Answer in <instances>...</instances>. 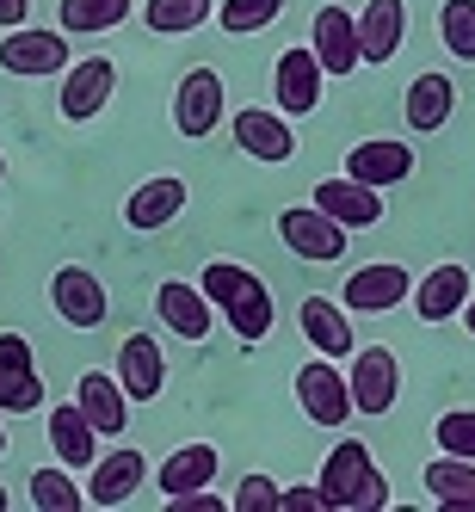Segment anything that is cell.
I'll use <instances>...</instances> for the list:
<instances>
[{
    "instance_id": "cell-26",
    "label": "cell",
    "mask_w": 475,
    "mask_h": 512,
    "mask_svg": "<svg viewBox=\"0 0 475 512\" xmlns=\"http://www.w3.org/2000/svg\"><path fill=\"white\" fill-rule=\"evenodd\" d=\"M358 38H364V62H395L401 38H408V0H371L358 19Z\"/></svg>"
},
{
    "instance_id": "cell-38",
    "label": "cell",
    "mask_w": 475,
    "mask_h": 512,
    "mask_svg": "<svg viewBox=\"0 0 475 512\" xmlns=\"http://www.w3.org/2000/svg\"><path fill=\"white\" fill-rule=\"evenodd\" d=\"M463 327H469V340H475V297L463 303Z\"/></svg>"
},
{
    "instance_id": "cell-9",
    "label": "cell",
    "mask_w": 475,
    "mask_h": 512,
    "mask_svg": "<svg viewBox=\"0 0 475 512\" xmlns=\"http://www.w3.org/2000/svg\"><path fill=\"white\" fill-rule=\"evenodd\" d=\"M321 81H327V68L315 56V44H297V50H284L278 68H272V93H278V112L290 118H309L315 105H321Z\"/></svg>"
},
{
    "instance_id": "cell-35",
    "label": "cell",
    "mask_w": 475,
    "mask_h": 512,
    "mask_svg": "<svg viewBox=\"0 0 475 512\" xmlns=\"http://www.w3.org/2000/svg\"><path fill=\"white\" fill-rule=\"evenodd\" d=\"M278 500H284V488L272 482V475H241V488H235V512H278Z\"/></svg>"
},
{
    "instance_id": "cell-33",
    "label": "cell",
    "mask_w": 475,
    "mask_h": 512,
    "mask_svg": "<svg viewBox=\"0 0 475 512\" xmlns=\"http://www.w3.org/2000/svg\"><path fill=\"white\" fill-rule=\"evenodd\" d=\"M278 13H284V0H223V13H216V25H223V31H235V38H247V31H266Z\"/></svg>"
},
{
    "instance_id": "cell-18",
    "label": "cell",
    "mask_w": 475,
    "mask_h": 512,
    "mask_svg": "<svg viewBox=\"0 0 475 512\" xmlns=\"http://www.w3.org/2000/svg\"><path fill=\"white\" fill-rule=\"evenodd\" d=\"M346 173L364 179V186H401V179L414 173V149L408 142H395V136H371V142H352V155H346Z\"/></svg>"
},
{
    "instance_id": "cell-10",
    "label": "cell",
    "mask_w": 475,
    "mask_h": 512,
    "mask_svg": "<svg viewBox=\"0 0 475 512\" xmlns=\"http://www.w3.org/2000/svg\"><path fill=\"white\" fill-rule=\"evenodd\" d=\"M155 315H161L167 334L192 340V346H204L210 327H216V303L204 297V284H186V278H167V284L155 290Z\"/></svg>"
},
{
    "instance_id": "cell-15",
    "label": "cell",
    "mask_w": 475,
    "mask_h": 512,
    "mask_svg": "<svg viewBox=\"0 0 475 512\" xmlns=\"http://www.w3.org/2000/svg\"><path fill=\"white\" fill-rule=\"evenodd\" d=\"M235 149L253 155V161H290L297 155V130H290V112H260V105H247L235 112Z\"/></svg>"
},
{
    "instance_id": "cell-32",
    "label": "cell",
    "mask_w": 475,
    "mask_h": 512,
    "mask_svg": "<svg viewBox=\"0 0 475 512\" xmlns=\"http://www.w3.org/2000/svg\"><path fill=\"white\" fill-rule=\"evenodd\" d=\"M31 506H38V512H81L87 488H75L62 469H38V475H31Z\"/></svg>"
},
{
    "instance_id": "cell-22",
    "label": "cell",
    "mask_w": 475,
    "mask_h": 512,
    "mask_svg": "<svg viewBox=\"0 0 475 512\" xmlns=\"http://www.w3.org/2000/svg\"><path fill=\"white\" fill-rule=\"evenodd\" d=\"M346 315H352L346 303L303 297V309H297V321H303V340H309L321 358H346V352L358 346V334H352V321H346Z\"/></svg>"
},
{
    "instance_id": "cell-5",
    "label": "cell",
    "mask_w": 475,
    "mask_h": 512,
    "mask_svg": "<svg viewBox=\"0 0 475 512\" xmlns=\"http://www.w3.org/2000/svg\"><path fill=\"white\" fill-rule=\"evenodd\" d=\"M112 93H118V68H112V56H87V62H68L56 105H62L68 124H87V118H99L105 105H112Z\"/></svg>"
},
{
    "instance_id": "cell-1",
    "label": "cell",
    "mask_w": 475,
    "mask_h": 512,
    "mask_svg": "<svg viewBox=\"0 0 475 512\" xmlns=\"http://www.w3.org/2000/svg\"><path fill=\"white\" fill-rule=\"evenodd\" d=\"M198 284H204V297L229 315V327H235V340H247V346H260L266 334H272V290L253 278L247 266H235V260H210L204 272H198Z\"/></svg>"
},
{
    "instance_id": "cell-34",
    "label": "cell",
    "mask_w": 475,
    "mask_h": 512,
    "mask_svg": "<svg viewBox=\"0 0 475 512\" xmlns=\"http://www.w3.org/2000/svg\"><path fill=\"white\" fill-rule=\"evenodd\" d=\"M432 438L445 445L451 457H475V408H451V414H438Z\"/></svg>"
},
{
    "instance_id": "cell-2",
    "label": "cell",
    "mask_w": 475,
    "mask_h": 512,
    "mask_svg": "<svg viewBox=\"0 0 475 512\" xmlns=\"http://www.w3.org/2000/svg\"><path fill=\"white\" fill-rule=\"evenodd\" d=\"M315 488H321L327 512H383L389 506V482L371 463V451H364V438H340V445L327 451Z\"/></svg>"
},
{
    "instance_id": "cell-40",
    "label": "cell",
    "mask_w": 475,
    "mask_h": 512,
    "mask_svg": "<svg viewBox=\"0 0 475 512\" xmlns=\"http://www.w3.org/2000/svg\"><path fill=\"white\" fill-rule=\"evenodd\" d=\"M0 512H7V488H0Z\"/></svg>"
},
{
    "instance_id": "cell-36",
    "label": "cell",
    "mask_w": 475,
    "mask_h": 512,
    "mask_svg": "<svg viewBox=\"0 0 475 512\" xmlns=\"http://www.w3.org/2000/svg\"><path fill=\"white\" fill-rule=\"evenodd\" d=\"M278 512H327V500H321V488H284Z\"/></svg>"
},
{
    "instance_id": "cell-23",
    "label": "cell",
    "mask_w": 475,
    "mask_h": 512,
    "mask_svg": "<svg viewBox=\"0 0 475 512\" xmlns=\"http://www.w3.org/2000/svg\"><path fill=\"white\" fill-rule=\"evenodd\" d=\"M401 112H408V130H414V136L445 130L451 112H457V81H451V75H414L408 99H401Z\"/></svg>"
},
{
    "instance_id": "cell-8",
    "label": "cell",
    "mask_w": 475,
    "mask_h": 512,
    "mask_svg": "<svg viewBox=\"0 0 475 512\" xmlns=\"http://www.w3.org/2000/svg\"><path fill=\"white\" fill-rule=\"evenodd\" d=\"M223 75L216 68H192L186 81H179V93H173V124H179V136L186 142H204L216 124H223Z\"/></svg>"
},
{
    "instance_id": "cell-16",
    "label": "cell",
    "mask_w": 475,
    "mask_h": 512,
    "mask_svg": "<svg viewBox=\"0 0 475 512\" xmlns=\"http://www.w3.org/2000/svg\"><path fill=\"white\" fill-rule=\"evenodd\" d=\"M315 204L334 216V223H346V229H377V223H383V192L364 186V179H352V173L321 179V186H315Z\"/></svg>"
},
{
    "instance_id": "cell-37",
    "label": "cell",
    "mask_w": 475,
    "mask_h": 512,
    "mask_svg": "<svg viewBox=\"0 0 475 512\" xmlns=\"http://www.w3.org/2000/svg\"><path fill=\"white\" fill-rule=\"evenodd\" d=\"M25 13H31V0H0V31L25 25Z\"/></svg>"
},
{
    "instance_id": "cell-28",
    "label": "cell",
    "mask_w": 475,
    "mask_h": 512,
    "mask_svg": "<svg viewBox=\"0 0 475 512\" xmlns=\"http://www.w3.org/2000/svg\"><path fill=\"white\" fill-rule=\"evenodd\" d=\"M426 494L432 506H445V512H475V457H438L426 463Z\"/></svg>"
},
{
    "instance_id": "cell-12",
    "label": "cell",
    "mask_w": 475,
    "mask_h": 512,
    "mask_svg": "<svg viewBox=\"0 0 475 512\" xmlns=\"http://www.w3.org/2000/svg\"><path fill=\"white\" fill-rule=\"evenodd\" d=\"M50 309L68 321V327H99L112 315V297H105V284L87 272V266H62L50 278Z\"/></svg>"
},
{
    "instance_id": "cell-17",
    "label": "cell",
    "mask_w": 475,
    "mask_h": 512,
    "mask_svg": "<svg viewBox=\"0 0 475 512\" xmlns=\"http://www.w3.org/2000/svg\"><path fill=\"white\" fill-rule=\"evenodd\" d=\"M186 179L179 173H161V179H142V186L130 192V204H124V223L130 229H142V235H155V229H167L179 210H186Z\"/></svg>"
},
{
    "instance_id": "cell-11",
    "label": "cell",
    "mask_w": 475,
    "mask_h": 512,
    "mask_svg": "<svg viewBox=\"0 0 475 512\" xmlns=\"http://www.w3.org/2000/svg\"><path fill=\"white\" fill-rule=\"evenodd\" d=\"M44 408V377L31 364V346L19 334H0V414H38Z\"/></svg>"
},
{
    "instance_id": "cell-3",
    "label": "cell",
    "mask_w": 475,
    "mask_h": 512,
    "mask_svg": "<svg viewBox=\"0 0 475 512\" xmlns=\"http://www.w3.org/2000/svg\"><path fill=\"white\" fill-rule=\"evenodd\" d=\"M0 68L19 81H44V75H68V31H38V25H13L0 44Z\"/></svg>"
},
{
    "instance_id": "cell-14",
    "label": "cell",
    "mask_w": 475,
    "mask_h": 512,
    "mask_svg": "<svg viewBox=\"0 0 475 512\" xmlns=\"http://www.w3.org/2000/svg\"><path fill=\"white\" fill-rule=\"evenodd\" d=\"M309 44H315V56H321V68L327 75H352V68L364 62V38H358V19L346 13V7H321L315 13V25H309Z\"/></svg>"
},
{
    "instance_id": "cell-20",
    "label": "cell",
    "mask_w": 475,
    "mask_h": 512,
    "mask_svg": "<svg viewBox=\"0 0 475 512\" xmlns=\"http://www.w3.org/2000/svg\"><path fill=\"white\" fill-rule=\"evenodd\" d=\"M408 303H414V315L432 321V327H438V321H451V315H463V303H469V272L451 266V260H445V266H432V272L414 284V297H408Z\"/></svg>"
},
{
    "instance_id": "cell-13",
    "label": "cell",
    "mask_w": 475,
    "mask_h": 512,
    "mask_svg": "<svg viewBox=\"0 0 475 512\" xmlns=\"http://www.w3.org/2000/svg\"><path fill=\"white\" fill-rule=\"evenodd\" d=\"M414 297V278L401 272L395 260H377V266H358L346 278V309L352 315H389L395 303H408Z\"/></svg>"
},
{
    "instance_id": "cell-25",
    "label": "cell",
    "mask_w": 475,
    "mask_h": 512,
    "mask_svg": "<svg viewBox=\"0 0 475 512\" xmlns=\"http://www.w3.org/2000/svg\"><path fill=\"white\" fill-rule=\"evenodd\" d=\"M50 445L68 469H93L99 463V426L81 414V401H68V408H50Z\"/></svg>"
},
{
    "instance_id": "cell-6",
    "label": "cell",
    "mask_w": 475,
    "mask_h": 512,
    "mask_svg": "<svg viewBox=\"0 0 475 512\" xmlns=\"http://www.w3.org/2000/svg\"><path fill=\"white\" fill-rule=\"evenodd\" d=\"M297 408L309 414V426H346V414H358L352 408V383L334 371V358H315V364H303L297 371Z\"/></svg>"
},
{
    "instance_id": "cell-41",
    "label": "cell",
    "mask_w": 475,
    "mask_h": 512,
    "mask_svg": "<svg viewBox=\"0 0 475 512\" xmlns=\"http://www.w3.org/2000/svg\"><path fill=\"white\" fill-rule=\"evenodd\" d=\"M0 179H7V155H0Z\"/></svg>"
},
{
    "instance_id": "cell-4",
    "label": "cell",
    "mask_w": 475,
    "mask_h": 512,
    "mask_svg": "<svg viewBox=\"0 0 475 512\" xmlns=\"http://www.w3.org/2000/svg\"><path fill=\"white\" fill-rule=\"evenodd\" d=\"M278 235H284V247L297 253V260H315V266H327V260H340L346 253V223H334L321 204H290L284 216H278Z\"/></svg>"
},
{
    "instance_id": "cell-27",
    "label": "cell",
    "mask_w": 475,
    "mask_h": 512,
    "mask_svg": "<svg viewBox=\"0 0 475 512\" xmlns=\"http://www.w3.org/2000/svg\"><path fill=\"white\" fill-rule=\"evenodd\" d=\"M216 469H223V457H216V445H179L161 469H155V488L173 500V494H192V488H210Z\"/></svg>"
},
{
    "instance_id": "cell-29",
    "label": "cell",
    "mask_w": 475,
    "mask_h": 512,
    "mask_svg": "<svg viewBox=\"0 0 475 512\" xmlns=\"http://www.w3.org/2000/svg\"><path fill=\"white\" fill-rule=\"evenodd\" d=\"M130 19V0H62V31L68 38H99Z\"/></svg>"
},
{
    "instance_id": "cell-31",
    "label": "cell",
    "mask_w": 475,
    "mask_h": 512,
    "mask_svg": "<svg viewBox=\"0 0 475 512\" xmlns=\"http://www.w3.org/2000/svg\"><path fill=\"white\" fill-rule=\"evenodd\" d=\"M438 38L457 62H475V0H445L438 7Z\"/></svg>"
},
{
    "instance_id": "cell-30",
    "label": "cell",
    "mask_w": 475,
    "mask_h": 512,
    "mask_svg": "<svg viewBox=\"0 0 475 512\" xmlns=\"http://www.w3.org/2000/svg\"><path fill=\"white\" fill-rule=\"evenodd\" d=\"M216 7L210 0H149V31H161V38H179V31H198L204 19H210Z\"/></svg>"
},
{
    "instance_id": "cell-24",
    "label": "cell",
    "mask_w": 475,
    "mask_h": 512,
    "mask_svg": "<svg viewBox=\"0 0 475 512\" xmlns=\"http://www.w3.org/2000/svg\"><path fill=\"white\" fill-rule=\"evenodd\" d=\"M142 482H149V463H142V451H112V457L93 463L87 506H124V500H136Z\"/></svg>"
},
{
    "instance_id": "cell-19",
    "label": "cell",
    "mask_w": 475,
    "mask_h": 512,
    "mask_svg": "<svg viewBox=\"0 0 475 512\" xmlns=\"http://www.w3.org/2000/svg\"><path fill=\"white\" fill-rule=\"evenodd\" d=\"M118 383L130 389V401H155L167 389V358H161V340L149 334H130L118 346Z\"/></svg>"
},
{
    "instance_id": "cell-7",
    "label": "cell",
    "mask_w": 475,
    "mask_h": 512,
    "mask_svg": "<svg viewBox=\"0 0 475 512\" xmlns=\"http://www.w3.org/2000/svg\"><path fill=\"white\" fill-rule=\"evenodd\" d=\"M352 408L358 414H389L395 408V395H401V358L389 352V346H364V352H352Z\"/></svg>"
},
{
    "instance_id": "cell-21",
    "label": "cell",
    "mask_w": 475,
    "mask_h": 512,
    "mask_svg": "<svg viewBox=\"0 0 475 512\" xmlns=\"http://www.w3.org/2000/svg\"><path fill=\"white\" fill-rule=\"evenodd\" d=\"M75 401H81V414L99 426V438H118L130 426V389L118 377H105V371H87L75 383Z\"/></svg>"
},
{
    "instance_id": "cell-39",
    "label": "cell",
    "mask_w": 475,
    "mask_h": 512,
    "mask_svg": "<svg viewBox=\"0 0 475 512\" xmlns=\"http://www.w3.org/2000/svg\"><path fill=\"white\" fill-rule=\"evenodd\" d=\"M0 457H7V426H0Z\"/></svg>"
}]
</instances>
